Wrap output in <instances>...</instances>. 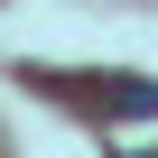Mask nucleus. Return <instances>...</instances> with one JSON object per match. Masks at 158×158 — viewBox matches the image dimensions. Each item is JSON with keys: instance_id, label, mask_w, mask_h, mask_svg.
Returning a JSON list of instances; mask_svg holds the SVG:
<instances>
[{"instance_id": "f257e3e1", "label": "nucleus", "mask_w": 158, "mask_h": 158, "mask_svg": "<svg viewBox=\"0 0 158 158\" xmlns=\"http://www.w3.org/2000/svg\"><path fill=\"white\" fill-rule=\"evenodd\" d=\"M112 112H130V121H149L158 112V84H149V74H112V93H102Z\"/></svg>"}]
</instances>
